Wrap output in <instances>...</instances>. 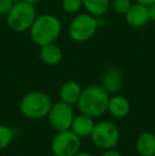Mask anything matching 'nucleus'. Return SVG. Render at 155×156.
Listing matches in <instances>:
<instances>
[{"label": "nucleus", "mask_w": 155, "mask_h": 156, "mask_svg": "<svg viewBox=\"0 0 155 156\" xmlns=\"http://www.w3.org/2000/svg\"><path fill=\"white\" fill-rule=\"evenodd\" d=\"M51 127L56 132H63L70 129L75 114L70 104L63 101L55 103L51 106L48 114Z\"/></svg>", "instance_id": "6e6552de"}, {"label": "nucleus", "mask_w": 155, "mask_h": 156, "mask_svg": "<svg viewBox=\"0 0 155 156\" xmlns=\"http://www.w3.org/2000/svg\"><path fill=\"white\" fill-rule=\"evenodd\" d=\"M90 138L96 147L102 150H111L119 142L120 133L114 123L110 121H101L95 124Z\"/></svg>", "instance_id": "423d86ee"}, {"label": "nucleus", "mask_w": 155, "mask_h": 156, "mask_svg": "<svg viewBox=\"0 0 155 156\" xmlns=\"http://www.w3.org/2000/svg\"><path fill=\"white\" fill-rule=\"evenodd\" d=\"M122 74L116 68L106 70L102 78V87L107 93L116 94L122 87Z\"/></svg>", "instance_id": "9b49d317"}, {"label": "nucleus", "mask_w": 155, "mask_h": 156, "mask_svg": "<svg viewBox=\"0 0 155 156\" xmlns=\"http://www.w3.org/2000/svg\"><path fill=\"white\" fill-rule=\"evenodd\" d=\"M83 89L81 86L75 81H68L64 83L60 89V98L61 101L68 104H77L78 100L80 99V96L82 94Z\"/></svg>", "instance_id": "f8f14e48"}, {"label": "nucleus", "mask_w": 155, "mask_h": 156, "mask_svg": "<svg viewBox=\"0 0 155 156\" xmlns=\"http://www.w3.org/2000/svg\"><path fill=\"white\" fill-rule=\"evenodd\" d=\"M11 1H13L14 3H16V2H18V1H21V0H11Z\"/></svg>", "instance_id": "a878e982"}, {"label": "nucleus", "mask_w": 155, "mask_h": 156, "mask_svg": "<svg viewBox=\"0 0 155 156\" xmlns=\"http://www.w3.org/2000/svg\"><path fill=\"white\" fill-rule=\"evenodd\" d=\"M73 156H93V155L90 154V153H87V152H78Z\"/></svg>", "instance_id": "b1692460"}, {"label": "nucleus", "mask_w": 155, "mask_h": 156, "mask_svg": "<svg viewBox=\"0 0 155 156\" xmlns=\"http://www.w3.org/2000/svg\"><path fill=\"white\" fill-rule=\"evenodd\" d=\"M100 156H122V155L118 151L111 149V150H105V152H103Z\"/></svg>", "instance_id": "4be33fe9"}, {"label": "nucleus", "mask_w": 155, "mask_h": 156, "mask_svg": "<svg viewBox=\"0 0 155 156\" xmlns=\"http://www.w3.org/2000/svg\"><path fill=\"white\" fill-rule=\"evenodd\" d=\"M0 21H1V15H0Z\"/></svg>", "instance_id": "bb28decb"}, {"label": "nucleus", "mask_w": 155, "mask_h": 156, "mask_svg": "<svg viewBox=\"0 0 155 156\" xmlns=\"http://www.w3.org/2000/svg\"><path fill=\"white\" fill-rule=\"evenodd\" d=\"M95 122H93V118L89 117L84 114L77 116L73 118L72 124H71L70 129L78 135L79 137H90V134L93 132V127H95Z\"/></svg>", "instance_id": "9d476101"}, {"label": "nucleus", "mask_w": 155, "mask_h": 156, "mask_svg": "<svg viewBox=\"0 0 155 156\" xmlns=\"http://www.w3.org/2000/svg\"><path fill=\"white\" fill-rule=\"evenodd\" d=\"M136 2H138V3H141V4H145V5H151L152 3H154L155 0H135Z\"/></svg>", "instance_id": "5701e85b"}, {"label": "nucleus", "mask_w": 155, "mask_h": 156, "mask_svg": "<svg viewBox=\"0 0 155 156\" xmlns=\"http://www.w3.org/2000/svg\"><path fill=\"white\" fill-rule=\"evenodd\" d=\"M52 103L48 94L41 91H31L20 101V112L30 119H41L48 116Z\"/></svg>", "instance_id": "20e7f679"}, {"label": "nucleus", "mask_w": 155, "mask_h": 156, "mask_svg": "<svg viewBox=\"0 0 155 156\" xmlns=\"http://www.w3.org/2000/svg\"><path fill=\"white\" fill-rule=\"evenodd\" d=\"M136 150L141 156L155 155V135L150 132H143L136 140Z\"/></svg>", "instance_id": "4468645a"}, {"label": "nucleus", "mask_w": 155, "mask_h": 156, "mask_svg": "<svg viewBox=\"0 0 155 156\" xmlns=\"http://www.w3.org/2000/svg\"><path fill=\"white\" fill-rule=\"evenodd\" d=\"M23 1H25V2H27V3H30V4H36L37 2H39L41 0H23Z\"/></svg>", "instance_id": "393cba45"}, {"label": "nucleus", "mask_w": 155, "mask_h": 156, "mask_svg": "<svg viewBox=\"0 0 155 156\" xmlns=\"http://www.w3.org/2000/svg\"><path fill=\"white\" fill-rule=\"evenodd\" d=\"M98 28L99 27L97 17L88 13H82L77 15L71 20L68 28V33L72 41L77 43H83L90 39L96 34Z\"/></svg>", "instance_id": "39448f33"}, {"label": "nucleus", "mask_w": 155, "mask_h": 156, "mask_svg": "<svg viewBox=\"0 0 155 156\" xmlns=\"http://www.w3.org/2000/svg\"><path fill=\"white\" fill-rule=\"evenodd\" d=\"M149 8V15H150V21L155 23V2L152 3L151 5L148 6Z\"/></svg>", "instance_id": "412c9836"}, {"label": "nucleus", "mask_w": 155, "mask_h": 156, "mask_svg": "<svg viewBox=\"0 0 155 156\" xmlns=\"http://www.w3.org/2000/svg\"><path fill=\"white\" fill-rule=\"evenodd\" d=\"M39 56H41V60L45 64L49 66H54L61 63L63 58V52L58 46L52 43L41 46V50H39Z\"/></svg>", "instance_id": "ddd939ff"}, {"label": "nucleus", "mask_w": 155, "mask_h": 156, "mask_svg": "<svg viewBox=\"0 0 155 156\" xmlns=\"http://www.w3.org/2000/svg\"><path fill=\"white\" fill-rule=\"evenodd\" d=\"M13 137L14 134L12 129L4 124H0V150L10 146L11 142L13 141Z\"/></svg>", "instance_id": "f3484780"}, {"label": "nucleus", "mask_w": 155, "mask_h": 156, "mask_svg": "<svg viewBox=\"0 0 155 156\" xmlns=\"http://www.w3.org/2000/svg\"><path fill=\"white\" fill-rule=\"evenodd\" d=\"M80 148V137L71 129L58 132L51 142V151L54 156H73Z\"/></svg>", "instance_id": "0eeeda50"}, {"label": "nucleus", "mask_w": 155, "mask_h": 156, "mask_svg": "<svg viewBox=\"0 0 155 156\" xmlns=\"http://www.w3.org/2000/svg\"><path fill=\"white\" fill-rule=\"evenodd\" d=\"M112 5L117 14L125 15L128 11L130 10L132 2H131V0H113Z\"/></svg>", "instance_id": "6ab92c4d"}, {"label": "nucleus", "mask_w": 155, "mask_h": 156, "mask_svg": "<svg viewBox=\"0 0 155 156\" xmlns=\"http://www.w3.org/2000/svg\"><path fill=\"white\" fill-rule=\"evenodd\" d=\"M83 6L87 13L95 17L104 16L111 6L110 0H83Z\"/></svg>", "instance_id": "dca6fc26"}, {"label": "nucleus", "mask_w": 155, "mask_h": 156, "mask_svg": "<svg viewBox=\"0 0 155 156\" xmlns=\"http://www.w3.org/2000/svg\"><path fill=\"white\" fill-rule=\"evenodd\" d=\"M125 21L133 28H141L150 21L149 8L141 3L132 4L130 10L124 15Z\"/></svg>", "instance_id": "1a4fd4ad"}, {"label": "nucleus", "mask_w": 155, "mask_h": 156, "mask_svg": "<svg viewBox=\"0 0 155 156\" xmlns=\"http://www.w3.org/2000/svg\"><path fill=\"white\" fill-rule=\"evenodd\" d=\"M14 2L11 0H0V15L1 16H6L11 12Z\"/></svg>", "instance_id": "aec40b11"}, {"label": "nucleus", "mask_w": 155, "mask_h": 156, "mask_svg": "<svg viewBox=\"0 0 155 156\" xmlns=\"http://www.w3.org/2000/svg\"><path fill=\"white\" fill-rule=\"evenodd\" d=\"M110 97L102 86L91 85L83 89L77 104L81 114L89 117H100L107 111Z\"/></svg>", "instance_id": "f257e3e1"}, {"label": "nucleus", "mask_w": 155, "mask_h": 156, "mask_svg": "<svg viewBox=\"0 0 155 156\" xmlns=\"http://www.w3.org/2000/svg\"><path fill=\"white\" fill-rule=\"evenodd\" d=\"M29 31L32 41L41 47L54 43L58 38L62 32V23L58 17L44 14L36 17Z\"/></svg>", "instance_id": "f03ea898"}, {"label": "nucleus", "mask_w": 155, "mask_h": 156, "mask_svg": "<svg viewBox=\"0 0 155 156\" xmlns=\"http://www.w3.org/2000/svg\"><path fill=\"white\" fill-rule=\"evenodd\" d=\"M130 102L126 98L122 96H115L110 98L108 101L107 111L112 114V116L116 118H123L130 112Z\"/></svg>", "instance_id": "2eb2a0df"}, {"label": "nucleus", "mask_w": 155, "mask_h": 156, "mask_svg": "<svg viewBox=\"0 0 155 156\" xmlns=\"http://www.w3.org/2000/svg\"><path fill=\"white\" fill-rule=\"evenodd\" d=\"M83 6V0H62V8L68 14H77Z\"/></svg>", "instance_id": "a211bd4d"}, {"label": "nucleus", "mask_w": 155, "mask_h": 156, "mask_svg": "<svg viewBox=\"0 0 155 156\" xmlns=\"http://www.w3.org/2000/svg\"><path fill=\"white\" fill-rule=\"evenodd\" d=\"M6 25L15 32H25L30 30L36 19V11L33 4L25 1L14 3L11 12L6 15Z\"/></svg>", "instance_id": "7ed1b4c3"}]
</instances>
